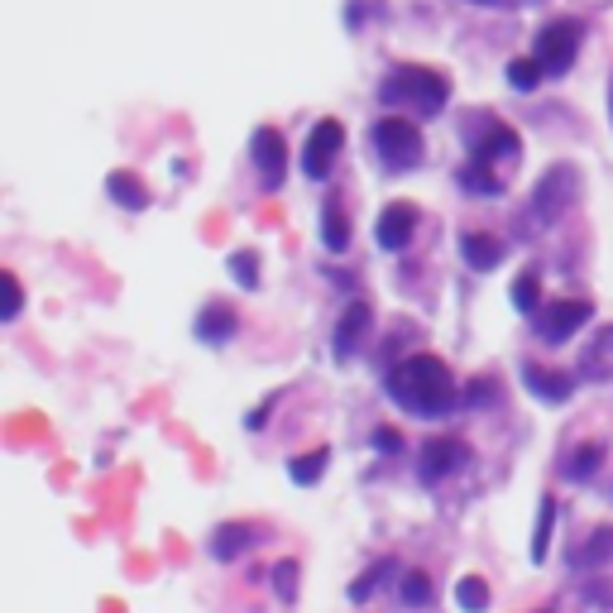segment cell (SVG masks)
<instances>
[{
  "label": "cell",
  "mask_w": 613,
  "mask_h": 613,
  "mask_svg": "<svg viewBox=\"0 0 613 613\" xmlns=\"http://www.w3.org/2000/svg\"><path fill=\"white\" fill-rule=\"evenodd\" d=\"M388 394H394L398 408L422 412V417H436V412L455 408V379H451V370L436 355L402 360L398 370L388 374Z\"/></svg>",
  "instance_id": "1"
},
{
  "label": "cell",
  "mask_w": 613,
  "mask_h": 613,
  "mask_svg": "<svg viewBox=\"0 0 613 613\" xmlns=\"http://www.w3.org/2000/svg\"><path fill=\"white\" fill-rule=\"evenodd\" d=\"M379 101L388 106H412L417 115H441L451 101V82L436 68H417V63H402V68L388 72V82L379 87Z\"/></svg>",
  "instance_id": "2"
},
{
  "label": "cell",
  "mask_w": 613,
  "mask_h": 613,
  "mask_svg": "<svg viewBox=\"0 0 613 613\" xmlns=\"http://www.w3.org/2000/svg\"><path fill=\"white\" fill-rule=\"evenodd\" d=\"M370 145L374 154H379L384 168H394V173H402V168H417L422 163V129H417L412 121H402V115H384V121H374L370 129Z\"/></svg>",
  "instance_id": "3"
},
{
  "label": "cell",
  "mask_w": 613,
  "mask_h": 613,
  "mask_svg": "<svg viewBox=\"0 0 613 613\" xmlns=\"http://www.w3.org/2000/svg\"><path fill=\"white\" fill-rule=\"evenodd\" d=\"M580 38H584L580 20H570V15L546 20L537 30V48H532V58H537L546 72H566L570 63H576V54H580Z\"/></svg>",
  "instance_id": "4"
},
{
  "label": "cell",
  "mask_w": 613,
  "mask_h": 613,
  "mask_svg": "<svg viewBox=\"0 0 613 613\" xmlns=\"http://www.w3.org/2000/svg\"><path fill=\"white\" fill-rule=\"evenodd\" d=\"M576 192H580V173H576V168H570V163L546 168V173L537 178V192H532V212H537L542 220H556L570 202H576Z\"/></svg>",
  "instance_id": "5"
},
{
  "label": "cell",
  "mask_w": 613,
  "mask_h": 613,
  "mask_svg": "<svg viewBox=\"0 0 613 613\" xmlns=\"http://www.w3.org/2000/svg\"><path fill=\"white\" fill-rule=\"evenodd\" d=\"M345 149V129L341 121H317L311 125V135H307V145H303V173L311 182H326L331 178V168H336V154Z\"/></svg>",
  "instance_id": "6"
},
{
  "label": "cell",
  "mask_w": 613,
  "mask_h": 613,
  "mask_svg": "<svg viewBox=\"0 0 613 613\" xmlns=\"http://www.w3.org/2000/svg\"><path fill=\"white\" fill-rule=\"evenodd\" d=\"M250 159L259 168V182L264 192H279L283 188V163H288V149H283V135L273 125H259L250 135Z\"/></svg>",
  "instance_id": "7"
},
{
  "label": "cell",
  "mask_w": 613,
  "mask_h": 613,
  "mask_svg": "<svg viewBox=\"0 0 613 613\" xmlns=\"http://www.w3.org/2000/svg\"><path fill=\"white\" fill-rule=\"evenodd\" d=\"M590 311L594 307L584 303V297H560V303H546L537 311V331L546 336V341H570V336L590 321Z\"/></svg>",
  "instance_id": "8"
},
{
  "label": "cell",
  "mask_w": 613,
  "mask_h": 613,
  "mask_svg": "<svg viewBox=\"0 0 613 613\" xmlns=\"http://www.w3.org/2000/svg\"><path fill=\"white\" fill-rule=\"evenodd\" d=\"M469 461V446L461 436H432L422 446V461H417V469H422V479H446L451 469H461Z\"/></svg>",
  "instance_id": "9"
},
{
  "label": "cell",
  "mask_w": 613,
  "mask_h": 613,
  "mask_svg": "<svg viewBox=\"0 0 613 613\" xmlns=\"http://www.w3.org/2000/svg\"><path fill=\"white\" fill-rule=\"evenodd\" d=\"M417 230V206L412 202H388L379 220H374V240H379V250H402V245L412 240Z\"/></svg>",
  "instance_id": "10"
},
{
  "label": "cell",
  "mask_w": 613,
  "mask_h": 613,
  "mask_svg": "<svg viewBox=\"0 0 613 613\" xmlns=\"http://www.w3.org/2000/svg\"><path fill=\"white\" fill-rule=\"evenodd\" d=\"M518 149H523V139H518V129H508L499 121H489L485 129L475 135V145H469V154H475V163H499V159H518Z\"/></svg>",
  "instance_id": "11"
},
{
  "label": "cell",
  "mask_w": 613,
  "mask_h": 613,
  "mask_svg": "<svg viewBox=\"0 0 613 613\" xmlns=\"http://www.w3.org/2000/svg\"><path fill=\"white\" fill-rule=\"evenodd\" d=\"M370 321L374 317H370V307H364V303H350L345 307V317L336 321V360H350L364 345V336H370Z\"/></svg>",
  "instance_id": "12"
},
{
  "label": "cell",
  "mask_w": 613,
  "mask_h": 613,
  "mask_svg": "<svg viewBox=\"0 0 613 613\" xmlns=\"http://www.w3.org/2000/svg\"><path fill=\"white\" fill-rule=\"evenodd\" d=\"M523 379H527V388H532V394H537L542 402H566L570 394H576V374L542 370V364H527Z\"/></svg>",
  "instance_id": "13"
},
{
  "label": "cell",
  "mask_w": 613,
  "mask_h": 613,
  "mask_svg": "<svg viewBox=\"0 0 613 613\" xmlns=\"http://www.w3.org/2000/svg\"><path fill=\"white\" fill-rule=\"evenodd\" d=\"M106 192H111L115 206H125V212H145V206L154 202L149 188H145V178H135V173H111L106 178Z\"/></svg>",
  "instance_id": "14"
},
{
  "label": "cell",
  "mask_w": 613,
  "mask_h": 613,
  "mask_svg": "<svg viewBox=\"0 0 613 613\" xmlns=\"http://www.w3.org/2000/svg\"><path fill=\"white\" fill-rule=\"evenodd\" d=\"M461 254L469 259V269L489 273V269H499V259H503V245L493 240V235H479V230H469V235H461Z\"/></svg>",
  "instance_id": "15"
},
{
  "label": "cell",
  "mask_w": 613,
  "mask_h": 613,
  "mask_svg": "<svg viewBox=\"0 0 613 613\" xmlns=\"http://www.w3.org/2000/svg\"><path fill=\"white\" fill-rule=\"evenodd\" d=\"M321 245L331 254H345L350 250V216L341 212V202H336V197L321 206Z\"/></svg>",
  "instance_id": "16"
},
{
  "label": "cell",
  "mask_w": 613,
  "mask_h": 613,
  "mask_svg": "<svg viewBox=\"0 0 613 613\" xmlns=\"http://www.w3.org/2000/svg\"><path fill=\"white\" fill-rule=\"evenodd\" d=\"M197 336L206 345H220V341H230L235 336V311L226 303H212V307H202V317H197Z\"/></svg>",
  "instance_id": "17"
},
{
  "label": "cell",
  "mask_w": 613,
  "mask_h": 613,
  "mask_svg": "<svg viewBox=\"0 0 613 613\" xmlns=\"http://www.w3.org/2000/svg\"><path fill=\"white\" fill-rule=\"evenodd\" d=\"M250 523H226V527H216V537H212V556L216 560H235L245 552V546H250Z\"/></svg>",
  "instance_id": "18"
},
{
  "label": "cell",
  "mask_w": 613,
  "mask_h": 613,
  "mask_svg": "<svg viewBox=\"0 0 613 613\" xmlns=\"http://www.w3.org/2000/svg\"><path fill=\"white\" fill-rule=\"evenodd\" d=\"M455 182H461L465 192H475V197H499V178H493L489 163H475V159H469L461 173H455Z\"/></svg>",
  "instance_id": "19"
},
{
  "label": "cell",
  "mask_w": 613,
  "mask_h": 613,
  "mask_svg": "<svg viewBox=\"0 0 613 613\" xmlns=\"http://www.w3.org/2000/svg\"><path fill=\"white\" fill-rule=\"evenodd\" d=\"M326 461H331V451H326V446L307 451V455H293V465H288L293 485H317V479L326 475Z\"/></svg>",
  "instance_id": "20"
},
{
  "label": "cell",
  "mask_w": 613,
  "mask_h": 613,
  "mask_svg": "<svg viewBox=\"0 0 613 613\" xmlns=\"http://www.w3.org/2000/svg\"><path fill=\"white\" fill-rule=\"evenodd\" d=\"M552 527H556V499L552 493H542V513H537V532H532V560H546V552H552Z\"/></svg>",
  "instance_id": "21"
},
{
  "label": "cell",
  "mask_w": 613,
  "mask_h": 613,
  "mask_svg": "<svg viewBox=\"0 0 613 613\" xmlns=\"http://www.w3.org/2000/svg\"><path fill=\"white\" fill-rule=\"evenodd\" d=\"M613 556V527H594V537L576 552V566L584 570H594V566H604V560Z\"/></svg>",
  "instance_id": "22"
},
{
  "label": "cell",
  "mask_w": 613,
  "mask_h": 613,
  "mask_svg": "<svg viewBox=\"0 0 613 613\" xmlns=\"http://www.w3.org/2000/svg\"><path fill=\"white\" fill-rule=\"evenodd\" d=\"M513 307L518 311H542V279H537V269H527V273H518L513 279Z\"/></svg>",
  "instance_id": "23"
},
{
  "label": "cell",
  "mask_w": 613,
  "mask_h": 613,
  "mask_svg": "<svg viewBox=\"0 0 613 613\" xmlns=\"http://www.w3.org/2000/svg\"><path fill=\"white\" fill-rule=\"evenodd\" d=\"M455 604H461L465 613H485L489 609V584L479 576H461V584H455Z\"/></svg>",
  "instance_id": "24"
},
{
  "label": "cell",
  "mask_w": 613,
  "mask_h": 613,
  "mask_svg": "<svg viewBox=\"0 0 613 613\" xmlns=\"http://www.w3.org/2000/svg\"><path fill=\"white\" fill-rule=\"evenodd\" d=\"M542 77H546V68L537 58H513L508 63V82H513V91H537Z\"/></svg>",
  "instance_id": "25"
},
{
  "label": "cell",
  "mask_w": 613,
  "mask_h": 613,
  "mask_svg": "<svg viewBox=\"0 0 613 613\" xmlns=\"http://www.w3.org/2000/svg\"><path fill=\"white\" fill-rule=\"evenodd\" d=\"M599 465H604V446H599V441H590V446H580L566 461V479H590Z\"/></svg>",
  "instance_id": "26"
},
{
  "label": "cell",
  "mask_w": 613,
  "mask_h": 613,
  "mask_svg": "<svg viewBox=\"0 0 613 613\" xmlns=\"http://www.w3.org/2000/svg\"><path fill=\"white\" fill-rule=\"evenodd\" d=\"M226 269L235 273V283H240V288H259V254L254 250H235L226 259Z\"/></svg>",
  "instance_id": "27"
},
{
  "label": "cell",
  "mask_w": 613,
  "mask_h": 613,
  "mask_svg": "<svg viewBox=\"0 0 613 613\" xmlns=\"http://www.w3.org/2000/svg\"><path fill=\"white\" fill-rule=\"evenodd\" d=\"M269 580H273V590H279L283 604H293L297 599V560H279V566L269 570Z\"/></svg>",
  "instance_id": "28"
},
{
  "label": "cell",
  "mask_w": 613,
  "mask_h": 613,
  "mask_svg": "<svg viewBox=\"0 0 613 613\" xmlns=\"http://www.w3.org/2000/svg\"><path fill=\"white\" fill-rule=\"evenodd\" d=\"M402 604H412V609L432 604V580H427L422 570H408V576H402Z\"/></svg>",
  "instance_id": "29"
},
{
  "label": "cell",
  "mask_w": 613,
  "mask_h": 613,
  "mask_svg": "<svg viewBox=\"0 0 613 613\" xmlns=\"http://www.w3.org/2000/svg\"><path fill=\"white\" fill-rule=\"evenodd\" d=\"M20 307H24V288H20L15 273H5V321L20 317Z\"/></svg>",
  "instance_id": "30"
},
{
  "label": "cell",
  "mask_w": 613,
  "mask_h": 613,
  "mask_svg": "<svg viewBox=\"0 0 613 613\" xmlns=\"http://www.w3.org/2000/svg\"><path fill=\"white\" fill-rule=\"evenodd\" d=\"M384 576H388V566H374L364 580H355V584H350V599H355V604H360V599H370V590H374V584H379Z\"/></svg>",
  "instance_id": "31"
},
{
  "label": "cell",
  "mask_w": 613,
  "mask_h": 613,
  "mask_svg": "<svg viewBox=\"0 0 613 613\" xmlns=\"http://www.w3.org/2000/svg\"><path fill=\"white\" fill-rule=\"evenodd\" d=\"M374 451H388V455H394V451H402V436L394 432V427H379V432H374Z\"/></svg>",
  "instance_id": "32"
},
{
  "label": "cell",
  "mask_w": 613,
  "mask_h": 613,
  "mask_svg": "<svg viewBox=\"0 0 613 613\" xmlns=\"http://www.w3.org/2000/svg\"><path fill=\"white\" fill-rule=\"evenodd\" d=\"M269 412H273V398L264 402V408H254V412H250V427H254V432H259V427H264V417H269Z\"/></svg>",
  "instance_id": "33"
},
{
  "label": "cell",
  "mask_w": 613,
  "mask_h": 613,
  "mask_svg": "<svg viewBox=\"0 0 613 613\" xmlns=\"http://www.w3.org/2000/svg\"><path fill=\"white\" fill-rule=\"evenodd\" d=\"M599 350H604V355H613V326H609L604 336H599Z\"/></svg>",
  "instance_id": "34"
},
{
  "label": "cell",
  "mask_w": 613,
  "mask_h": 613,
  "mask_svg": "<svg viewBox=\"0 0 613 613\" xmlns=\"http://www.w3.org/2000/svg\"><path fill=\"white\" fill-rule=\"evenodd\" d=\"M609 115H613V82H609Z\"/></svg>",
  "instance_id": "35"
},
{
  "label": "cell",
  "mask_w": 613,
  "mask_h": 613,
  "mask_svg": "<svg viewBox=\"0 0 613 613\" xmlns=\"http://www.w3.org/2000/svg\"><path fill=\"white\" fill-rule=\"evenodd\" d=\"M475 5H499V0H475Z\"/></svg>",
  "instance_id": "36"
}]
</instances>
